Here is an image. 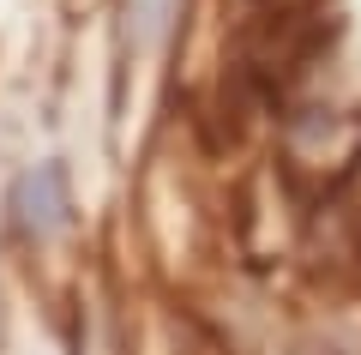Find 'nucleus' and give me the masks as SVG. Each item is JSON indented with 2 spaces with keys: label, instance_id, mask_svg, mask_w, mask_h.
Segmentation results:
<instances>
[{
  "label": "nucleus",
  "instance_id": "obj_1",
  "mask_svg": "<svg viewBox=\"0 0 361 355\" xmlns=\"http://www.w3.org/2000/svg\"><path fill=\"white\" fill-rule=\"evenodd\" d=\"M18 223H25V235H37V241L66 223V175L54 163H42L37 175L18 181Z\"/></svg>",
  "mask_w": 361,
  "mask_h": 355
}]
</instances>
